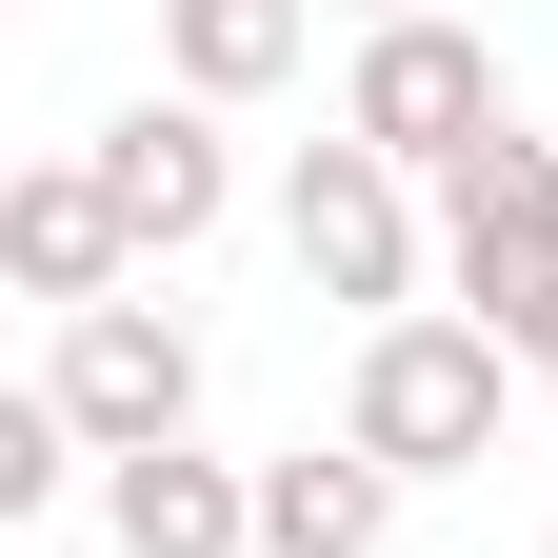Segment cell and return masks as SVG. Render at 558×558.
I'll list each match as a JSON object with an SVG mask.
<instances>
[{
    "label": "cell",
    "instance_id": "6",
    "mask_svg": "<svg viewBox=\"0 0 558 558\" xmlns=\"http://www.w3.org/2000/svg\"><path fill=\"white\" fill-rule=\"evenodd\" d=\"M100 199L140 220V259H180V240H220V199H240V160H220V100H120L100 140Z\"/></svg>",
    "mask_w": 558,
    "mask_h": 558
},
{
    "label": "cell",
    "instance_id": "14",
    "mask_svg": "<svg viewBox=\"0 0 558 558\" xmlns=\"http://www.w3.org/2000/svg\"><path fill=\"white\" fill-rule=\"evenodd\" d=\"M538 558H558V538H538Z\"/></svg>",
    "mask_w": 558,
    "mask_h": 558
},
{
    "label": "cell",
    "instance_id": "3",
    "mask_svg": "<svg viewBox=\"0 0 558 558\" xmlns=\"http://www.w3.org/2000/svg\"><path fill=\"white\" fill-rule=\"evenodd\" d=\"M339 140H379L399 180H459L478 140H499V40L439 21V0H418V21H379L360 81H339Z\"/></svg>",
    "mask_w": 558,
    "mask_h": 558
},
{
    "label": "cell",
    "instance_id": "8",
    "mask_svg": "<svg viewBox=\"0 0 558 558\" xmlns=\"http://www.w3.org/2000/svg\"><path fill=\"white\" fill-rule=\"evenodd\" d=\"M100 538L120 558H259V459H199V439L100 459Z\"/></svg>",
    "mask_w": 558,
    "mask_h": 558
},
{
    "label": "cell",
    "instance_id": "7",
    "mask_svg": "<svg viewBox=\"0 0 558 558\" xmlns=\"http://www.w3.org/2000/svg\"><path fill=\"white\" fill-rule=\"evenodd\" d=\"M120 259H140V220L100 199V160H21V180H0V279H21L40 319H100Z\"/></svg>",
    "mask_w": 558,
    "mask_h": 558
},
{
    "label": "cell",
    "instance_id": "13",
    "mask_svg": "<svg viewBox=\"0 0 558 558\" xmlns=\"http://www.w3.org/2000/svg\"><path fill=\"white\" fill-rule=\"evenodd\" d=\"M339 21H360V40H379V21H418V0H339Z\"/></svg>",
    "mask_w": 558,
    "mask_h": 558
},
{
    "label": "cell",
    "instance_id": "2",
    "mask_svg": "<svg viewBox=\"0 0 558 558\" xmlns=\"http://www.w3.org/2000/svg\"><path fill=\"white\" fill-rule=\"evenodd\" d=\"M279 240H300L319 300H360V339H379V319H418V259H439V220H418V180L379 160V140H300Z\"/></svg>",
    "mask_w": 558,
    "mask_h": 558
},
{
    "label": "cell",
    "instance_id": "1",
    "mask_svg": "<svg viewBox=\"0 0 558 558\" xmlns=\"http://www.w3.org/2000/svg\"><path fill=\"white\" fill-rule=\"evenodd\" d=\"M519 379H538V360H519L499 319H379V339H360V399H339V439L418 499V478H478V459H499Z\"/></svg>",
    "mask_w": 558,
    "mask_h": 558
},
{
    "label": "cell",
    "instance_id": "11",
    "mask_svg": "<svg viewBox=\"0 0 558 558\" xmlns=\"http://www.w3.org/2000/svg\"><path fill=\"white\" fill-rule=\"evenodd\" d=\"M81 478H100V439H81V418H60V399L21 379V399H0V519H60Z\"/></svg>",
    "mask_w": 558,
    "mask_h": 558
},
{
    "label": "cell",
    "instance_id": "9",
    "mask_svg": "<svg viewBox=\"0 0 558 558\" xmlns=\"http://www.w3.org/2000/svg\"><path fill=\"white\" fill-rule=\"evenodd\" d=\"M399 538V478L360 439H300V459H259V558H379Z\"/></svg>",
    "mask_w": 558,
    "mask_h": 558
},
{
    "label": "cell",
    "instance_id": "10",
    "mask_svg": "<svg viewBox=\"0 0 558 558\" xmlns=\"http://www.w3.org/2000/svg\"><path fill=\"white\" fill-rule=\"evenodd\" d=\"M300 40H319V0H160L180 100H279V81H300Z\"/></svg>",
    "mask_w": 558,
    "mask_h": 558
},
{
    "label": "cell",
    "instance_id": "5",
    "mask_svg": "<svg viewBox=\"0 0 558 558\" xmlns=\"http://www.w3.org/2000/svg\"><path fill=\"white\" fill-rule=\"evenodd\" d=\"M439 279H459V300L499 319V339L558 300V140H519V120H499V140H478V160L439 180Z\"/></svg>",
    "mask_w": 558,
    "mask_h": 558
},
{
    "label": "cell",
    "instance_id": "4",
    "mask_svg": "<svg viewBox=\"0 0 558 558\" xmlns=\"http://www.w3.org/2000/svg\"><path fill=\"white\" fill-rule=\"evenodd\" d=\"M40 399L81 418L100 459H160V439H199V339H180L160 300H100V319L40 339Z\"/></svg>",
    "mask_w": 558,
    "mask_h": 558
},
{
    "label": "cell",
    "instance_id": "12",
    "mask_svg": "<svg viewBox=\"0 0 558 558\" xmlns=\"http://www.w3.org/2000/svg\"><path fill=\"white\" fill-rule=\"evenodd\" d=\"M519 360H538V379H558V300H538V319H519Z\"/></svg>",
    "mask_w": 558,
    "mask_h": 558
}]
</instances>
